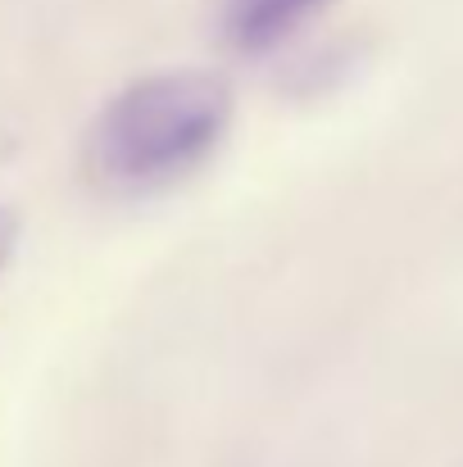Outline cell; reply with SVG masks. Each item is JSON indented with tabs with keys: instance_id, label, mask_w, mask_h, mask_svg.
Returning <instances> with one entry per match:
<instances>
[{
	"instance_id": "1",
	"label": "cell",
	"mask_w": 463,
	"mask_h": 467,
	"mask_svg": "<svg viewBox=\"0 0 463 467\" xmlns=\"http://www.w3.org/2000/svg\"><path fill=\"white\" fill-rule=\"evenodd\" d=\"M232 87L218 73H154L119 91L87 132V172L110 191H151L218 150Z\"/></svg>"
},
{
	"instance_id": "2",
	"label": "cell",
	"mask_w": 463,
	"mask_h": 467,
	"mask_svg": "<svg viewBox=\"0 0 463 467\" xmlns=\"http://www.w3.org/2000/svg\"><path fill=\"white\" fill-rule=\"evenodd\" d=\"M318 5L322 0H227L223 32H227V41L237 50L264 55L278 41H287Z\"/></svg>"
},
{
	"instance_id": "3",
	"label": "cell",
	"mask_w": 463,
	"mask_h": 467,
	"mask_svg": "<svg viewBox=\"0 0 463 467\" xmlns=\"http://www.w3.org/2000/svg\"><path fill=\"white\" fill-rule=\"evenodd\" d=\"M14 236H18V223H14V213L0 204V268H5V259H9V250H14Z\"/></svg>"
}]
</instances>
